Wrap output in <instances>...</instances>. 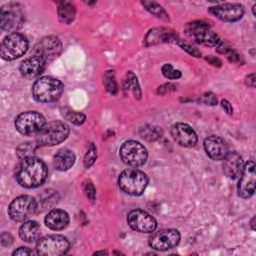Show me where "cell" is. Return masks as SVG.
<instances>
[{
  "label": "cell",
  "instance_id": "40",
  "mask_svg": "<svg viewBox=\"0 0 256 256\" xmlns=\"http://www.w3.org/2000/svg\"><path fill=\"white\" fill-rule=\"evenodd\" d=\"M221 106H222V108L225 110V112H226L227 114L231 115V114L233 113L232 105H231V103H230L228 100H226V99L221 100Z\"/></svg>",
  "mask_w": 256,
  "mask_h": 256
},
{
  "label": "cell",
  "instance_id": "39",
  "mask_svg": "<svg viewBox=\"0 0 256 256\" xmlns=\"http://www.w3.org/2000/svg\"><path fill=\"white\" fill-rule=\"evenodd\" d=\"M12 240H13V238L9 233H7V232L2 233V235H1V244H2V246L11 245Z\"/></svg>",
  "mask_w": 256,
  "mask_h": 256
},
{
  "label": "cell",
  "instance_id": "20",
  "mask_svg": "<svg viewBox=\"0 0 256 256\" xmlns=\"http://www.w3.org/2000/svg\"><path fill=\"white\" fill-rule=\"evenodd\" d=\"M177 38V35L175 32L170 28H154L151 29L146 36L144 37V44L146 46L150 45H157L161 43H168L173 42Z\"/></svg>",
  "mask_w": 256,
  "mask_h": 256
},
{
  "label": "cell",
  "instance_id": "21",
  "mask_svg": "<svg viewBox=\"0 0 256 256\" xmlns=\"http://www.w3.org/2000/svg\"><path fill=\"white\" fill-rule=\"evenodd\" d=\"M223 172L230 179H236L240 176L244 167L242 157L237 152H228L223 161Z\"/></svg>",
  "mask_w": 256,
  "mask_h": 256
},
{
  "label": "cell",
  "instance_id": "44",
  "mask_svg": "<svg viewBox=\"0 0 256 256\" xmlns=\"http://www.w3.org/2000/svg\"><path fill=\"white\" fill-rule=\"evenodd\" d=\"M254 221H255V217H253L252 220H251V227H252V230L255 229V227H254Z\"/></svg>",
  "mask_w": 256,
  "mask_h": 256
},
{
  "label": "cell",
  "instance_id": "33",
  "mask_svg": "<svg viewBox=\"0 0 256 256\" xmlns=\"http://www.w3.org/2000/svg\"><path fill=\"white\" fill-rule=\"evenodd\" d=\"M96 159H97V148L93 143H91L84 156V167L87 169L90 168L94 164Z\"/></svg>",
  "mask_w": 256,
  "mask_h": 256
},
{
  "label": "cell",
  "instance_id": "13",
  "mask_svg": "<svg viewBox=\"0 0 256 256\" xmlns=\"http://www.w3.org/2000/svg\"><path fill=\"white\" fill-rule=\"evenodd\" d=\"M62 52V43L58 37L48 35L43 37L34 47V55L40 56L46 62L57 58Z\"/></svg>",
  "mask_w": 256,
  "mask_h": 256
},
{
  "label": "cell",
  "instance_id": "42",
  "mask_svg": "<svg viewBox=\"0 0 256 256\" xmlns=\"http://www.w3.org/2000/svg\"><path fill=\"white\" fill-rule=\"evenodd\" d=\"M245 82H246V85H247V86H249V87H251V88H254V87H255V74L252 73V74L248 75V76L246 77Z\"/></svg>",
  "mask_w": 256,
  "mask_h": 256
},
{
  "label": "cell",
  "instance_id": "36",
  "mask_svg": "<svg viewBox=\"0 0 256 256\" xmlns=\"http://www.w3.org/2000/svg\"><path fill=\"white\" fill-rule=\"evenodd\" d=\"M179 45H180V47H181L183 50H185L188 54H190V55H192V56H194V57H200V56H201L200 51H199L197 48L191 46L190 44H187V43H184V42H179Z\"/></svg>",
  "mask_w": 256,
  "mask_h": 256
},
{
  "label": "cell",
  "instance_id": "19",
  "mask_svg": "<svg viewBox=\"0 0 256 256\" xmlns=\"http://www.w3.org/2000/svg\"><path fill=\"white\" fill-rule=\"evenodd\" d=\"M204 149L212 160H222L228 154V145L219 136H209L204 140Z\"/></svg>",
  "mask_w": 256,
  "mask_h": 256
},
{
  "label": "cell",
  "instance_id": "16",
  "mask_svg": "<svg viewBox=\"0 0 256 256\" xmlns=\"http://www.w3.org/2000/svg\"><path fill=\"white\" fill-rule=\"evenodd\" d=\"M209 13L224 22H236L244 14V7L239 3H225L212 6L208 9Z\"/></svg>",
  "mask_w": 256,
  "mask_h": 256
},
{
  "label": "cell",
  "instance_id": "8",
  "mask_svg": "<svg viewBox=\"0 0 256 256\" xmlns=\"http://www.w3.org/2000/svg\"><path fill=\"white\" fill-rule=\"evenodd\" d=\"M45 124L44 116L37 111L22 112L15 119L16 130L24 136H36Z\"/></svg>",
  "mask_w": 256,
  "mask_h": 256
},
{
  "label": "cell",
  "instance_id": "28",
  "mask_svg": "<svg viewBox=\"0 0 256 256\" xmlns=\"http://www.w3.org/2000/svg\"><path fill=\"white\" fill-rule=\"evenodd\" d=\"M139 134L143 139H145L147 141H155L162 136L163 131L160 127H158L156 125L148 124V125L143 126L140 129Z\"/></svg>",
  "mask_w": 256,
  "mask_h": 256
},
{
  "label": "cell",
  "instance_id": "25",
  "mask_svg": "<svg viewBox=\"0 0 256 256\" xmlns=\"http://www.w3.org/2000/svg\"><path fill=\"white\" fill-rule=\"evenodd\" d=\"M37 200V210L36 212H42L44 210H48L53 208L58 200H59V195L57 191H54L52 189H48L43 191V193L39 196Z\"/></svg>",
  "mask_w": 256,
  "mask_h": 256
},
{
  "label": "cell",
  "instance_id": "6",
  "mask_svg": "<svg viewBox=\"0 0 256 256\" xmlns=\"http://www.w3.org/2000/svg\"><path fill=\"white\" fill-rule=\"evenodd\" d=\"M69 249L70 243L68 239L59 234L44 236L36 244V253L41 256H59L66 254Z\"/></svg>",
  "mask_w": 256,
  "mask_h": 256
},
{
  "label": "cell",
  "instance_id": "26",
  "mask_svg": "<svg viewBox=\"0 0 256 256\" xmlns=\"http://www.w3.org/2000/svg\"><path fill=\"white\" fill-rule=\"evenodd\" d=\"M57 14L60 22L64 24H70L75 19L76 8L74 4L67 1L58 2L57 6Z\"/></svg>",
  "mask_w": 256,
  "mask_h": 256
},
{
  "label": "cell",
  "instance_id": "37",
  "mask_svg": "<svg viewBox=\"0 0 256 256\" xmlns=\"http://www.w3.org/2000/svg\"><path fill=\"white\" fill-rule=\"evenodd\" d=\"M202 102L207 105H216L217 104V97L212 92H206L202 95Z\"/></svg>",
  "mask_w": 256,
  "mask_h": 256
},
{
  "label": "cell",
  "instance_id": "5",
  "mask_svg": "<svg viewBox=\"0 0 256 256\" xmlns=\"http://www.w3.org/2000/svg\"><path fill=\"white\" fill-rule=\"evenodd\" d=\"M29 47L27 38L20 33H11L6 36L0 46L1 58L6 61L15 60L23 56Z\"/></svg>",
  "mask_w": 256,
  "mask_h": 256
},
{
  "label": "cell",
  "instance_id": "29",
  "mask_svg": "<svg viewBox=\"0 0 256 256\" xmlns=\"http://www.w3.org/2000/svg\"><path fill=\"white\" fill-rule=\"evenodd\" d=\"M37 147H39V146L37 145L36 142H25V143L20 144L16 148V154L19 159L32 157V156H35Z\"/></svg>",
  "mask_w": 256,
  "mask_h": 256
},
{
  "label": "cell",
  "instance_id": "12",
  "mask_svg": "<svg viewBox=\"0 0 256 256\" xmlns=\"http://www.w3.org/2000/svg\"><path fill=\"white\" fill-rule=\"evenodd\" d=\"M23 23V13L19 4L10 3L3 6L0 12V27L2 31L15 33Z\"/></svg>",
  "mask_w": 256,
  "mask_h": 256
},
{
  "label": "cell",
  "instance_id": "18",
  "mask_svg": "<svg viewBox=\"0 0 256 256\" xmlns=\"http://www.w3.org/2000/svg\"><path fill=\"white\" fill-rule=\"evenodd\" d=\"M46 63L47 62L40 56L33 55L21 61L19 70L23 77L27 79H33L38 77L44 71Z\"/></svg>",
  "mask_w": 256,
  "mask_h": 256
},
{
  "label": "cell",
  "instance_id": "41",
  "mask_svg": "<svg viewBox=\"0 0 256 256\" xmlns=\"http://www.w3.org/2000/svg\"><path fill=\"white\" fill-rule=\"evenodd\" d=\"M206 60H207L211 65H213V66H215V67H220V66L222 65V61H221L219 58L214 57V56H211V55L207 56V57H206Z\"/></svg>",
  "mask_w": 256,
  "mask_h": 256
},
{
  "label": "cell",
  "instance_id": "27",
  "mask_svg": "<svg viewBox=\"0 0 256 256\" xmlns=\"http://www.w3.org/2000/svg\"><path fill=\"white\" fill-rule=\"evenodd\" d=\"M141 4L145 7L147 11H149L151 14L154 16L164 20V21H169V15L165 11V9L157 2L154 1H141Z\"/></svg>",
  "mask_w": 256,
  "mask_h": 256
},
{
  "label": "cell",
  "instance_id": "22",
  "mask_svg": "<svg viewBox=\"0 0 256 256\" xmlns=\"http://www.w3.org/2000/svg\"><path fill=\"white\" fill-rule=\"evenodd\" d=\"M45 224L51 230H62L69 224V215L62 209H52L45 216Z\"/></svg>",
  "mask_w": 256,
  "mask_h": 256
},
{
  "label": "cell",
  "instance_id": "45",
  "mask_svg": "<svg viewBox=\"0 0 256 256\" xmlns=\"http://www.w3.org/2000/svg\"><path fill=\"white\" fill-rule=\"evenodd\" d=\"M95 254H107V253L104 251H98V252H95Z\"/></svg>",
  "mask_w": 256,
  "mask_h": 256
},
{
  "label": "cell",
  "instance_id": "1",
  "mask_svg": "<svg viewBox=\"0 0 256 256\" xmlns=\"http://www.w3.org/2000/svg\"><path fill=\"white\" fill-rule=\"evenodd\" d=\"M46 164L35 156L21 159L15 168V179L24 188L32 189L41 186L47 178Z\"/></svg>",
  "mask_w": 256,
  "mask_h": 256
},
{
  "label": "cell",
  "instance_id": "15",
  "mask_svg": "<svg viewBox=\"0 0 256 256\" xmlns=\"http://www.w3.org/2000/svg\"><path fill=\"white\" fill-rule=\"evenodd\" d=\"M239 182L237 186L238 195L241 198H249L254 194L255 183H256V173H255V163L254 161H248L244 164L242 172L239 176Z\"/></svg>",
  "mask_w": 256,
  "mask_h": 256
},
{
  "label": "cell",
  "instance_id": "9",
  "mask_svg": "<svg viewBox=\"0 0 256 256\" xmlns=\"http://www.w3.org/2000/svg\"><path fill=\"white\" fill-rule=\"evenodd\" d=\"M119 156L126 165L136 168L145 164L148 153L141 143L135 140H128L121 145Z\"/></svg>",
  "mask_w": 256,
  "mask_h": 256
},
{
  "label": "cell",
  "instance_id": "32",
  "mask_svg": "<svg viewBox=\"0 0 256 256\" xmlns=\"http://www.w3.org/2000/svg\"><path fill=\"white\" fill-rule=\"evenodd\" d=\"M104 86H105V89L115 95L118 91V85H117V82H116V79H115V74L113 71H107L105 72L104 74Z\"/></svg>",
  "mask_w": 256,
  "mask_h": 256
},
{
  "label": "cell",
  "instance_id": "2",
  "mask_svg": "<svg viewBox=\"0 0 256 256\" xmlns=\"http://www.w3.org/2000/svg\"><path fill=\"white\" fill-rule=\"evenodd\" d=\"M64 90L63 83L53 77L43 76L38 78L32 87V94L40 103H52L57 101Z\"/></svg>",
  "mask_w": 256,
  "mask_h": 256
},
{
  "label": "cell",
  "instance_id": "10",
  "mask_svg": "<svg viewBox=\"0 0 256 256\" xmlns=\"http://www.w3.org/2000/svg\"><path fill=\"white\" fill-rule=\"evenodd\" d=\"M37 200L30 195H21L16 197L8 207L10 218L16 222L27 220L36 213Z\"/></svg>",
  "mask_w": 256,
  "mask_h": 256
},
{
  "label": "cell",
  "instance_id": "23",
  "mask_svg": "<svg viewBox=\"0 0 256 256\" xmlns=\"http://www.w3.org/2000/svg\"><path fill=\"white\" fill-rule=\"evenodd\" d=\"M19 235L23 241L27 243H34L40 239V225L33 220L25 221L19 229Z\"/></svg>",
  "mask_w": 256,
  "mask_h": 256
},
{
  "label": "cell",
  "instance_id": "14",
  "mask_svg": "<svg viewBox=\"0 0 256 256\" xmlns=\"http://www.w3.org/2000/svg\"><path fill=\"white\" fill-rule=\"evenodd\" d=\"M127 222L133 230L141 233H152L157 227L155 218L141 209L130 211L127 216Z\"/></svg>",
  "mask_w": 256,
  "mask_h": 256
},
{
  "label": "cell",
  "instance_id": "17",
  "mask_svg": "<svg viewBox=\"0 0 256 256\" xmlns=\"http://www.w3.org/2000/svg\"><path fill=\"white\" fill-rule=\"evenodd\" d=\"M171 136L183 147H193L198 140L196 132L186 123H176L171 127Z\"/></svg>",
  "mask_w": 256,
  "mask_h": 256
},
{
  "label": "cell",
  "instance_id": "38",
  "mask_svg": "<svg viewBox=\"0 0 256 256\" xmlns=\"http://www.w3.org/2000/svg\"><path fill=\"white\" fill-rule=\"evenodd\" d=\"M32 254H34V252L27 247H19L17 250H15L13 252V256H16V255L27 256V255H32Z\"/></svg>",
  "mask_w": 256,
  "mask_h": 256
},
{
  "label": "cell",
  "instance_id": "4",
  "mask_svg": "<svg viewBox=\"0 0 256 256\" xmlns=\"http://www.w3.org/2000/svg\"><path fill=\"white\" fill-rule=\"evenodd\" d=\"M148 184L147 175L136 168H128L123 170L118 178L119 188L126 194L131 196H139L143 194Z\"/></svg>",
  "mask_w": 256,
  "mask_h": 256
},
{
  "label": "cell",
  "instance_id": "34",
  "mask_svg": "<svg viewBox=\"0 0 256 256\" xmlns=\"http://www.w3.org/2000/svg\"><path fill=\"white\" fill-rule=\"evenodd\" d=\"M162 74L168 79H178L181 77V72L173 68L171 64H165L162 67Z\"/></svg>",
  "mask_w": 256,
  "mask_h": 256
},
{
  "label": "cell",
  "instance_id": "43",
  "mask_svg": "<svg viewBox=\"0 0 256 256\" xmlns=\"http://www.w3.org/2000/svg\"><path fill=\"white\" fill-rule=\"evenodd\" d=\"M172 86H174L173 84H171V83H169V84H165V85H163V86H161V87H159L158 88V93L159 94H165V93H167L169 90H170V87H172Z\"/></svg>",
  "mask_w": 256,
  "mask_h": 256
},
{
  "label": "cell",
  "instance_id": "3",
  "mask_svg": "<svg viewBox=\"0 0 256 256\" xmlns=\"http://www.w3.org/2000/svg\"><path fill=\"white\" fill-rule=\"evenodd\" d=\"M70 129L62 121H50L35 136V142L40 147H51L62 143L69 136Z\"/></svg>",
  "mask_w": 256,
  "mask_h": 256
},
{
  "label": "cell",
  "instance_id": "11",
  "mask_svg": "<svg viewBox=\"0 0 256 256\" xmlns=\"http://www.w3.org/2000/svg\"><path fill=\"white\" fill-rule=\"evenodd\" d=\"M180 242V233L176 229H161L148 238L149 246L156 251H167L176 247Z\"/></svg>",
  "mask_w": 256,
  "mask_h": 256
},
{
  "label": "cell",
  "instance_id": "31",
  "mask_svg": "<svg viewBox=\"0 0 256 256\" xmlns=\"http://www.w3.org/2000/svg\"><path fill=\"white\" fill-rule=\"evenodd\" d=\"M61 112H62L63 117L66 120H68L69 122H71L75 125H82L86 120V116L84 114L72 111V110L67 109V108H62Z\"/></svg>",
  "mask_w": 256,
  "mask_h": 256
},
{
  "label": "cell",
  "instance_id": "30",
  "mask_svg": "<svg viewBox=\"0 0 256 256\" xmlns=\"http://www.w3.org/2000/svg\"><path fill=\"white\" fill-rule=\"evenodd\" d=\"M124 90H128V89H132L134 92V95L137 99H140L141 97V90H140V86L139 83L137 81V77L135 76L134 73L132 72H128L127 73V78L124 81V85H123Z\"/></svg>",
  "mask_w": 256,
  "mask_h": 256
},
{
  "label": "cell",
  "instance_id": "24",
  "mask_svg": "<svg viewBox=\"0 0 256 256\" xmlns=\"http://www.w3.org/2000/svg\"><path fill=\"white\" fill-rule=\"evenodd\" d=\"M75 154L69 149H60L53 157V164L58 171H67L75 163Z\"/></svg>",
  "mask_w": 256,
  "mask_h": 256
},
{
  "label": "cell",
  "instance_id": "7",
  "mask_svg": "<svg viewBox=\"0 0 256 256\" xmlns=\"http://www.w3.org/2000/svg\"><path fill=\"white\" fill-rule=\"evenodd\" d=\"M184 31L199 44L215 46L220 43L219 35L211 29V26L207 22L194 21L187 23L184 27Z\"/></svg>",
  "mask_w": 256,
  "mask_h": 256
},
{
  "label": "cell",
  "instance_id": "35",
  "mask_svg": "<svg viewBox=\"0 0 256 256\" xmlns=\"http://www.w3.org/2000/svg\"><path fill=\"white\" fill-rule=\"evenodd\" d=\"M82 187H83V191H84L85 195L87 196V198L91 201H94L95 197H96V189H95L93 183L90 180H85L83 182Z\"/></svg>",
  "mask_w": 256,
  "mask_h": 256
}]
</instances>
